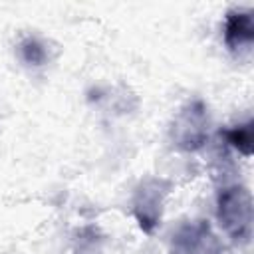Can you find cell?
<instances>
[{"label": "cell", "mask_w": 254, "mask_h": 254, "mask_svg": "<svg viewBox=\"0 0 254 254\" xmlns=\"http://www.w3.org/2000/svg\"><path fill=\"white\" fill-rule=\"evenodd\" d=\"M252 119L234 125L230 129L222 131V137L226 141V145H230L232 149H236L242 157H252V147H254V135H252Z\"/></svg>", "instance_id": "6"}, {"label": "cell", "mask_w": 254, "mask_h": 254, "mask_svg": "<svg viewBox=\"0 0 254 254\" xmlns=\"http://www.w3.org/2000/svg\"><path fill=\"white\" fill-rule=\"evenodd\" d=\"M173 183L165 177H145L137 183L131 196V210L145 234H153L163 220L165 198L169 196Z\"/></svg>", "instance_id": "3"}, {"label": "cell", "mask_w": 254, "mask_h": 254, "mask_svg": "<svg viewBox=\"0 0 254 254\" xmlns=\"http://www.w3.org/2000/svg\"><path fill=\"white\" fill-rule=\"evenodd\" d=\"M169 254H222V242L208 220H185L171 236Z\"/></svg>", "instance_id": "4"}, {"label": "cell", "mask_w": 254, "mask_h": 254, "mask_svg": "<svg viewBox=\"0 0 254 254\" xmlns=\"http://www.w3.org/2000/svg\"><path fill=\"white\" fill-rule=\"evenodd\" d=\"M169 137L175 149L183 153L200 151L210 137V115L202 99L187 101L171 121Z\"/></svg>", "instance_id": "2"}, {"label": "cell", "mask_w": 254, "mask_h": 254, "mask_svg": "<svg viewBox=\"0 0 254 254\" xmlns=\"http://www.w3.org/2000/svg\"><path fill=\"white\" fill-rule=\"evenodd\" d=\"M103 236L97 226H83L77 230L71 254H101Z\"/></svg>", "instance_id": "8"}, {"label": "cell", "mask_w": 254, "mask_h": 254, "mask_svg": "<svg viewBox=\"0 0 254 254\" xmlns=\"http://www.w3.org/2000/svg\"><path fill=\"white\" fill-rule=\"evenodd\" d=\"M224 44L230 52H242L250 50L254 42V20L252 10L248 8H232L224 16V28H222Z\"/></svg>", "instance_id": "5"}, {"label": "cell", "mask_w": 254, "mask_h": 254, "mask_svg": "<svg viewBox=\"0 0 254 254\" xmlns=\"http://www.w3.org/2000/svg\"><path fill=\"white\" fill-rule=\"evenodd\" d=\"M216 218L226 236L236 244L252 238V194L244 185H226L216 194Z\"/></svg>", "instance_id": "1"}, {"label": "cell", "mask_w": 254, "mask_h": 254, "mask_svg": "<svg viewBox=\"0 0 254 254\" xmlns=\"http://www.w3.org/2000/svg\"><path fill=\"white\" fill-rule=\"evenodd\" d=\"M18 56L20 60L30 65V67H40L48 62V50H46V44L34 36H28L24 38L20 44H18Z\"/></svg>", "instance_id": "7"}]
</instances>
